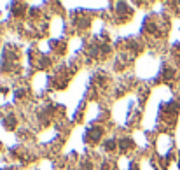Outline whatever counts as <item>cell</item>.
Segmentation results:
<instances>
[{"label":"cell","mask_w":180,"mask_h":170,"mask_svg":"<svg viewBox=\"0 0 180 170\" xmlns=\"http://www.w3.org/2000/svg\"><path fill=\"white\" fill-rule=\"evenodd\" d=\"M103 135V130L100 126H91L89 130H88V139L91 140V142H98V140L102 139Z\"/></svg>","instance_id":"6da1fadb"},{"label":"cell","mask_w":180,"mask_h":170,"mask_svg":"<svg viewBox=\"0 0 180 170\" xmlns=\"http://www.w3.org/2000/svg\"><path fill=\"white\" fill-rule=\"evenodd\" d=\"M178 168H180V160H178Z\"/></svg>","instance_id":"9c48e42d"},{"label":"cell","mask_w":180,"mask_h":170,"mask_svg":"<svg viewBox=\"0 0 180 170\" xmlns=\"http://www.w3.org/2000/svg\"><path fill=\"white\" fill-rule=\"evenodd\" d=\"M133 146H135V144H133V140L128 139V137H126V139H121V140H119V151H122V153L129 151Z\"/></svg>","instance_id":"7a4b0ae2"},{"label":"cell","mask_w":180,"mask_h":170,"mask_svg":"<svg viewBox=\"0 0 180 170\" xmlns=\"http://www.w3.org/2000/svg\"><path fill=\"white\" fill-rule=\"evenodd\" d=\"M6 126L9 128V130H14V126H16V119H14V116H7Z\"/></svg>","instance_id":"8992f818"},{"label":"cell","mask_w":180,"mask_h":170,"mask_svg":"<svg viewBox=\"0 0 180 170\" xmlns=\"http://www.w3.org/2000/svg\"><path fill=\"white\" fill-rule=\"evenodd\" d=\"M16 97H24V90H16Z\"/></svg>","instance_id":"52a82bcc"},{"label":"cell","mask_w":180,"mask_h":170,"mask_svg":"<svg viewBox=\"0 0 180 170\" xmlns=\"http://www.w3.org/2000/svg\"><path fill=\"white\" fill-rule=\"evenodd\" d=\"M173 75H175V72L170 67H166L164 70H163V77H164L166 81H171V79H173Z\"/></svg>","instance_id":"5b68a950"},{"label":"cell","mask_w":180,"mask_h":170,"mask_svg":"<svg viewBox=\"0 0 180 170\" xmlns=\"http://www.w3.org/2000/svg\"><path fill=\"white\" fill-rule=\"evenodd\" d=\"M12 7V14L14 16H21L24 12V4H21V2H14V4H11Z\"/></svg>","instance_id":"3957f363"},{"label":"cell","mask_w":180,"mask_h":170,"mask_svg":"<svg viewBox=\"0 0 180 170\" xmlns=\"http://www.w3.org/2000/svg\"><path fill=\"white\" fill-rule=\"evenodd\" d=\"M129 170H138V168H137V165L133 163V165H131V167H129Z\"/></svg>","instance_id":"ba28073f"},{"label":"cell","mask_w":180,"mask_h":170,"mask_svg":"<svg viewBox=\"0 0 180 170\" xmlns=\"http://www.w3.org/2000/svg\"><path fill=\"white\" fill-rule=\"evenodd\" d=\"M117 146H119V144H117L114 139H110V140L105 142V149H107V151H115V147H117Z\"/></svg>","instance_id":"277c9868"}]
</instances>
